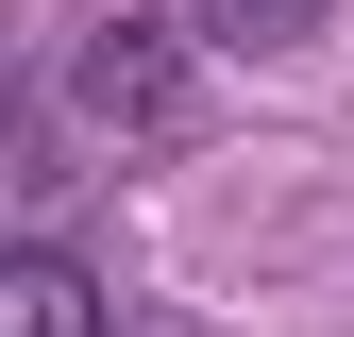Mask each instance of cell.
<instances>
[{
    "label": "cell",
    "mask_w": 354,
    "mask_h": 337,
    "mask_svg": "<svg viewBox=\"0 0 354 337\" xmlns=\"http://www.w3.org/2000/svg\"><path fill=\"white\" fill-rule=\"evenodd\" d=\"M0 337H102L84 253H0Z\"/></svg>",
    "instance_id": "obj_1"
},
{
    "label": "cell",
    "mask_w": 354,
    "mask_h": 337,
    "mask_svg": "<svg viewBox=\"0 0 354 337\" xmlns=\"http://www.w3.org/2000/svg\"><path fill=\"white\" fill-rule=\"evenodd\" d=\"M321 17H337V0H203V34H219V51H304Z\"/></svg>",
    "instance_id": "obj_2"
},
{
    "label": "cell",
    "mask_w": 354,
    "mask_h": 337,
    "mask_svg": "<svg viewBox=\"0 0 354 337\" xmlns=\"http://www.w3.org/2000/svg\"><path fill=\"white\" fill-rule=\"evenodd\" d=\"M0 118H17V84H0Z\"/></svg>",
    "instance_id": "obj_4"
},
{
    "label": "cell",
    "mask_w": 354,
    "mask_h": 337,
    "mask_svg": "<svg viewBox=\"0 0 354 337\" xmlns=\"http://www.w3.org/2000/svg\"><path fill=\"white\" fill-rule=\"evenodd\" d=\"M84 102L152 118V102H169V34H102V68H84Z\"/></svg>",
    "instance_id": "obj_3"
}]
</instances>
